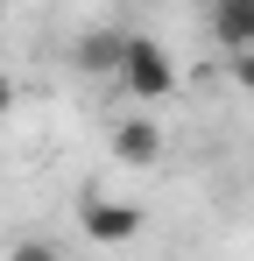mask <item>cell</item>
<instances>
[{"label":"cell","instance_id":"cell-1","mask_svg":"<svg viewBox=\"0 0 254 261\" xmlns=\"http://www.w3.org/2000/svg\"><path fill=\"white\" fill-rule=\"evenodd\" d=\"M120 85L134 106H156V99H169L176 92V57H169L156 36H141V29H127L120 43Z\"/></svg>","mask_w":254,"mask_h":261},{"label":"cell","instance_id":"cell-2","mask_svg":"<svg viewBox=\"0 0 254 261\" xmlns=\"http://www.w3.org/2000/svg\"><path fill=\"white\" fill-rule=\"evenodd\" d=\"M78 226H85V240H99V247H127L141 233V205H127V198H85Z\"/></svg>","mask_w":254,"mask_h":261},{"label":"cell","instance_id":"cell-3","mask_svg":"<svg viewBox=\"0 0 254 261\" xmlns=\"http://www.w3.org/2000/svg\"><path fill=\"white\" fill-rule=\"evenodd\" d=\"M156 155H163V127H156L148 113H120V120H113V163H120V170H148Z\"/></svg>","mask_w":254,"mask_h":261},{"label":"cell","instance_id":"cell-4","mask_svg":"<svg viewBox=\"0 0 254 261\" xmlns=\"http://www.w3.org/2000/svg\"><path fill=\"white\" fill-rule=\"evenodd\" d=\"M120 43H127V29H120V21H106V29H85V36H78V49H71V64H78V71H92V78H106V71L120 78Z\"/></svg>","mask_w":254,"mask_h":261},{"label":"cell","instance_id":"cell-5","mask_svg":"<svg viewBox=\"0 0 254 261\" xmlns=\"http://www.w3.org/2000/svg\"><path fill=\"white\" fill-rule=\"evenodd\" d=\"M212 36L226 57H254V0H219L212 7Z\"/></svg>","mask_w":254,"mask_h":261},{"label":"cell","instance_id":"cell-6","mask_svg":"<svg viewBox=\"0 0 254 261\" xmlns=\"http://www.w3.org/2000/svg\"><path fill=\"white\" fill-rule=\"evenodd\" d=\"M7 261H64V247H49V240H14Z\"/></svg>","mask_w":254,"mask_h":261},{"label":"cell","instance_id":"cell-7","mask_svg":"<svg viewBox=\"0 0 254 261\" xmlns=\"http://www.w3.org/2000/svg\"><path fill=\"white\" fill-rule=\"evenodd\" d=\"M226 64H233V85H240V92H254V57H226Z\"/></svg>","mask_w":254,"mask_h":261},{"label":"cell","instance_id":"cell-8","mask_svg":"<svg viewBox=\"0 0 254 261\" xmlns=\"http://www.w3.org/2000/svg\"><path fill=\"white\" fill-rule=\"evenodd\" d=\"M14 113V78H0V120Z\"/></svg>","mask_w":254,"mask_h":261}]
</instances>
